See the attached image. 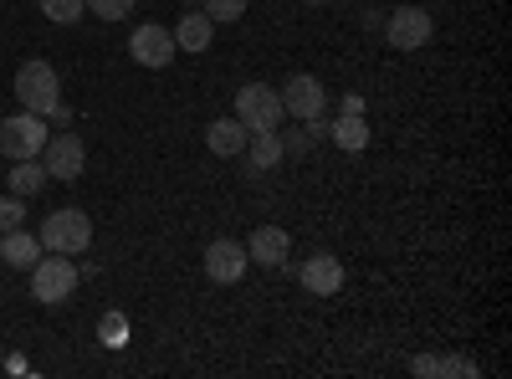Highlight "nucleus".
I'll return each mask as SVG.
<instances>
[{
	"instance_id": "1",
	"label": "nucleus",
	"mask_w": 512,
	"mask_h": 379,
	"mask_svg": "<svg viewBox=\"0 0 512 379\" xmlns=\"http://www.w3.org/2000/svg\"><path fill=\"white\" fill-rule=\"evenodd\" d=\"M41 251H62V257H77V251H88L93 246V221H88V210H52L47 221H41Z\"/></svg>"
},
{
	"instance_id": "2",
	"label": "nucleus",
	"mask_w": 512,
	"mask_h": 379,
	"mask_svg": "<svg viewBox=\"0 0 512 379\" xmlns=\"http://www.w3.org/2000/svg\"><path fill=\"white\" fill-rule=\"evenodd\" d=\"M16 98H21L26 113H41V118H47V113L62 103V77H57V67L41 62V57L21 62V72H16Z\"/></svg>"
},
{
	"instance_id": "3",
	"label": "nucleus",
	"mask_w": 512,
	"mask_h": 379,
	"mask_svg": "<svg viewBox=\"0 0 512 379\" xmlns=\"http://www.w3.org/2000/svg\"><path fill=\"white\" fill-rule=\"evenodd\" d=\"M77 267L72 257H62V251H41V257L31 262V298L36 303H67L77 292Z\"/></svg>"
},
{
	"instance_id": "4",
	"label": "nucleus",
	"mask_w": 512,
	"mask_h": 379,
	"mask_svg": "<svg viewBox=\"0 0 512 379\" xmlns=\"http://www.w3.org/2000/svg\"><path fill=\"white\" fill-rule=\"evenodd\" d=\"M236 118L246 123V134H272L282 129V98L277 88H267V82H246V88H236Z\"/></svg>"
},
{
	"instance_id": "5",
	"label": "nucleus",
	"mask_w": 512,
	"mask_h": 379,
	"mask_svg": "<svg viewBox=\"0 0 512 379\" xmlns=\"http://www.w3.org/2000/svg\"><path fill=\"white\" fill-rule=\"evenodd\" d=\"M47 118L41 113H16V118H0V154L6 159H41V149H47Z\"/></svg>"
},
{
	"instance_id": "6",
	"label": "nucleus",
	"mask_w": 512,
	"mask_h": 379,
	"mask_svg": "<svg viewBox=\"0 0 512 379\" xmlns=\"http://www.w3.org/2000/svg\"><path fill=\"white\" fill-rule=\"evenodd\" d=\"M431 31H436V21H431V11H420V6H400V11L384 16V41L400 47V52H420L425 41H431Z\"/></svg>"
},
{
	"instance_id": "7",
	"label": "nucleus",
	"mask_w": 512,
	"mask_h": 379,
	"mask_svg": "<svg viewBox=\"0 0 512 379\" xmlns=\"http://www.w3.org/2000/svg\"><path fill=\"white\" fill-rule=\"evenodd\" d=\"M282 113H292V118H323V108H328V93H323V82L313 77V72H292L287 82H282Z\"/></svg>"
},
{
	"instance_id": "8",
	"label": "nucleus",
	"mask_w": 512,
	"mask_h": 379,
	"mask_svg": "<svg viewBox=\"0 0 512 379\" xmlns=\"http://www.w3.org/2000/svg\"><path fill=\"white\" fill-rule=\"evenodd\" d=\"M41 164H47V180H77L82 170H88V149H82V139L72 129H62L57 139H47V149H41Z\"/></svg>"
},
{
	"instance_id": "9",
	"label": "nucleus",
	"mask_w": 512,
	"mask_h": 379,
	"mask_svg": "<svg viewBox=\"0 0 512 379\" xmlns=\"http://www.w3.org/2000/svg\"><path fill=\"white\" fill-rule=\"evenodd\" d=\"M175 31H164V26H134V36H128V57H134L139 67H169V62H175Z\"/></svg>"
},
{
	"instance_id": "10",
	"label": "nucleus",
	"mask_w": 512,
	"mask_h": 379,
	"mask_svg": "<svg viewBox=\"0 0 512 379\" xmlns=\"http://www.w3.org/2000/svg\"><path fill=\"white\" fill-rule=\"evenodd\" d=\"M246 267H251V257H246V246L241 241H210L205 246V277L210 282H241L246 277Z\"/></svg>"
},
{
	"instance_id": "11",
	"label": "nucleus",
	"mask_w": 512,
	"mask_h": 379,
	"mask_svg": "<svg viewBox=\"0 0 512 379\" xmlns=\"http://www.w3.org/2000/svg\"><path fill=\"white\" fill-rule=\"evenodd\" d=\"M297 282H303L313 298H333V292L344 287V262H338L333 251H313V257L297 267Z\"/></svg>"
},
{
	"instance_id": "12",
	"label": "nucleus",
	"mask_w": 512,
	"mask_h": 379,
	"mask_svg": "<svg viewBox=\"0 0 512 379\" xmlns=\"http://www.w3.org/2000/svg\"><path fill=\"white\" fill-rule=\"evenodd\" d=\"M246 257H251L256 267L282 272V267H287V257H292V236H287L282 226H256V231H251V241H246Z\"/></svg>"
},
{
	"instance_id": "13",
	"label": "nucleus",
	"mask_w": 512,
	"mask_h": 379,
	"mask_svg": "<svg viewBox=\"0 0 512 379\" xmlns=\"http://www.w3.org/2000/svg\"><path fill=\"white\" fill-rule=\"evenodd\" d=\"M246 139H251V134H246V123H241V118H216V123L205 129V149H210V154H221V159L241 154Z\"/></svg>"
},
{
	"instance_id": "14",
	"label": "nucleus",
	"mask_w": 512,
	"mask_h": 379,
	"mask_svg": "<svg viewBox=\"0 0 512 379\" xmlns=\"http://www.w3.org/2000/svg\"><path fill=\"white\" fill-rule=\"evenodd\" d=\"M36 257H41V236H31L26 226H16V231L0 236V262H6V267L31 272V262H36Z\"/></svg>"
},
{
	"instance_id": "15",
	"label": "nucleus",
	"mask_w": 512,
	"mask_h": 379,
	"mask_svg": "<svg viewBox=\"0 0 512 379\" xmlns=\"http://www.w3.org/2000/svg\"><path fill=\"white\" fill-rule=\"evenodd\" d=\"M328 139L344 149V154H364V149H369V123H364V113H338V118L328 123Z\"/></svg>"
},
{
	"instance_id": "16",
	"label": "nucleus",
	"mask_w": 512,
	"mask_h": 379,
	"mask_svg": "<svg viewBox=\"0 0 512 379\" xmlns=\"http://www.w3.org/2000/svg\"><path fill=\"white\" fill-rule=\"evenodd\" d=\"M210 36H216V21H210L205 11H185L180 26H175V47L180 52H205Z\"/></svg>"
},
{
	"instance_id": "17",
	"label": "nucleus",
	"mask_w": 512,
	"mask_h": 379,
	"mask_svg": "<svg viewBox=\"0 0 512 379\" xmlns=\"http://www.w3.org/2000/svg\"><path fill=\"white\" fill-rule=\"evenodd\" d=\"M241 154H246V164H251V175L277 170V164L287 159V154H282V134H277V129H272V134H251Z\"/></svg>"
},
{
	"instance_id": "18",
	"label": "nucleus",
	"mask_w": 512,
	"mask_h": 379,
	"mask_svg": "<svg viewBox=\"0 0 512 379\" xmlns=\"http://www.w3.org/2000/svg\"><path fill=\"white\" fill-rule=\"evenodd\" d=\"M41 190H47V164H41V159H11V195L31 200Z\"/></svg>"
},
{
	"instance_id": "19",
	"label": "nucleus",
	"mask_w": 512,
	"mask_h": 379,
	"mask_svg": "<svg viewBox=\"0 0 512 379\" xmlns=\"http://www.w3.org/2000/svg\"><path fill=\"white\" fill-rule=\"evenodd\" d=\"M41 6V16L47 21H57V26H72L82 11H88V0H36Z\"/></svg>"
},
{
	"instance_id": "20",
	"label": "nucleus",
	"mask_w": 512,
	"mask_h": 379,
	"mask_svg": "<svg viewBox=\"0 0 512 379\" xmlns=\"http://www.w3.org/2000/svg\"><path fill=\"white\" fill-rule=\"evenodd\" d=\"M246 6H251V0H205L200 11H205L210 21H241V16H246Z\"/></svg>"
},
{
	"instance_id": "21",
	"label": "nucleus",
	"mask_w": 512,
	"mask_h": 379,
	"mask_svg": "<svg viewBox=\"0 0 512 379\" xmlns=\"http://www.w3.org/2000/svg\"><path fill=\"white\" fill-rule=\"evenodd\" d=\"M21 221H26V200L6 195V200H0V236H6V231H16Z\"/></svg>"
},
{
	"instance_id": "22",
	"label": "nucleus",
	"mask_w": 512,
	"mask_h": 379,
	"mask_svg": "<svg viewBox=\"0 0 512 379\" xmlns=\"http://www.w3.org/2000/svg\"><path fill=\"white\" fill-rule=\"evenodd\" d=\"M88 11L103 16V21H123L128 11H134V0H88Z\"/></svg>"
},
{
	"instance_id": "23",
	"label": "nucleus",
	"mask_w": 512,
	"mask_h": 379,
	"mask_svg": "<svg viewBox=\"0 0 512 379\" xmlns=\"http://www.w3.org/2000/svg\"><path fill=\"white\" fill-rule=\"evenodd\" d=\"M98 333H103V344H108V349H123V339H128V323H123L118 313H108V318L98 323Z\"/></svg>"
},
{
	"instance_id": "24",
	"label": "nucleus",
	"mask_w": 512,
	"mask_h": 379,
	"mask_svg": "<svg viewBox=\"0 0 512 379\" xmlns=\"http://www.w3.org/2000/svg\"><path fill=\"white\" fill-rule=\"evenodd\" d=\"M282 134V129H277ZM313 149V139H308V129H292V134H282V154L287 159H297V154H308Z\"/></svg>"
},
{
	"instance_id": "25",
	"label": "nucleus",
	"mask_w": 512,
	"mask_h": 379,
	"mask_svg": "<svg viewBox=\"0 0 512 379\" xmlns=\"http://www.w3.org/2000/svg\"><path fill=\"white\" fill-rule=\"evenodd\" d=\"M441 374H461V379H477L482 369L472 359H441Z\"/></svg>"
},
{
	"instance_id": "26",
	"label": "nucleus",
	"mask_w": 512,
	"mask_h": 379,
	"mask_svg": "<svg viewBox=\"0 0 512 379\" xmlns=\"http://www.w3.org/2000/svg\"><path fill=\"white\" fill-rule=\"evenodd\" d=\"M410 369H415L420 379H431V374H441V359H436V354H420V359H415Z\"/></svg>"
},
{
	"instance_id": "27",
	"label": "nucleus",
	"mask_w": 512,
	"mask_h": 379,
	"mask_svg": "<svg viewBox=\"0 0 512 379\" xmlns=\"http://www.w3.org/2000/svg\"><path fill=\"white\" fill-rule=\"evenodd\" d=\"M47 118H52V123H62V129H72V113H67V103H57Z\"/></svg>"
},
{
	"instance_id": "28",
	"label": "nucleus",
	"mask_w": 512,
	"mask_h": 379,
	"mask_svg": "<svg viewBox=\"0 0 512 379\" xmlns=\"http://www.w3.org/2000/svg\"><path fill=\"white\" fill-rule=\"evenodd\" d=\"M344 113H364V98L359 93H344Z\"/></svg>"
},
{
	"instance_id": "29",
	"label": "nucleus",
	"mask_w": 512,
	"mask_h": 379,
	"mask_svg": "<svg viewBox=\"0 0 512 379\" xmlns=\"http://www.w3.org/2000/svg\"><path fill=\"white\" fill-rule=\"evenodd\" d=\"M308 6H318V0H308Z\"/></svg>"
}]
</instances>
